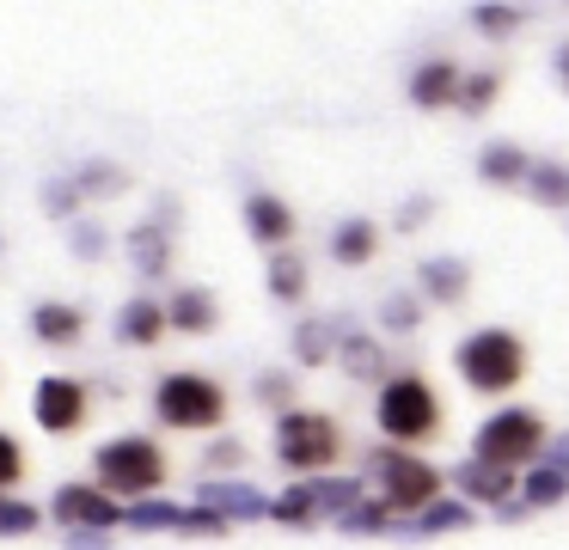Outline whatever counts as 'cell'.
Here are the masks:
<instances>
[{"mask_svg": "<svg viewBox=\"0 0 569 550\" xmlns=\"http://www.w3.org/2000/svg\"><path fill=\"white\" fill-rule=\"evenodd\" d=\"M129 257H136L141 276H160L166 269V232L160 227H136L129 232Z\"/></svg>", "mask_w": 569, "mask_h": 550, "instance_id": "18", "label": "cell"}, {"mask_svg": "<svg viewBox=\"0 0 569 550\" xmlns=\"http://www.w3.org/2000/svg\"><path fill=\"white\" fill-rule=\"evenodd\" d=\"M307 496H312V501H325V508H337V513H349L361 489L349 483V477H343V483H337V477H325V483H312V489H307Z\"/></svg>", "mask_w": 569, "mask_h": 550, "instance_id": "26", "label": "cell"}, {"mask_svg": "<svg viewBox=\"0 0 569 550\" xmlns=\"http://www.w3.org/2000/svg\"><path fill=\"white\" fill-rule=\"evenodd\" d=\"M166 477L160 464V447H148V440H111V447L99 452V483L104 496H141V489H153Z\"/></svg>", "mask_w": 569, "mask_h": 550, "instance_id": "2", "label": "cell"}, {"mask_svg": "<svg viewBox=\"0 0 569 550\" xmlns=\"http://www.w3.org/2000/svg\"><path fill=\"white\" fill-rule=\"evenodd\" d=\"M478 24H483L490 37H508V31L520 24V12H515V7H478Z\"/></svg>", "mask_w": 569, "mask_h": 550, "instance_id": "30", "label": "cell"}, {"mask_svg": "<svg viewBox=\"0 0 569 550\" xmlns=\"http://www.w3.org/2000/svg\"><path fill=\"white\" fill-rule=\"evenodd\" d=\"M246 220H251V232H258L263 244H276V239H288V232H295V214H288V202H276V196H251Z\"/></svg>", "mask_w": 569, "mask_h": 550, "instance_id": "11", "label": "cell"}, {"mask_svg": "<svg viewBox=\"0 0 569 550\" xmlns=\"http://www.w3.org/2000/svg\"><path fill=\"white\" fill-rule=\"evenodd\" d=\"M459 373L478 391H508L520 373H527V354L508 330H478V337L459 342Z\"/></svg>", "mask_w": 569, "mask_h": 550, "instance_id": "1", "label": "cell"}, {"mask_svg": "<svg viewBox=\"0 0 569 550\" xmlns=\"http://www.w3.org/2000/svg\"><path fill=\"white\" fill-rule=\"evenodd\" d=\"M160 330H166V312L153 300H129L123 318H117V337H123V342H153Z\"/></svg>", "mask_w": 569, "mask_h": 550, "instance_id": "13", "label": "cell"}, {"mask_svg": "<svg viewBox=\"0 0 569 550\" xmlns=\"http://www.w3.org/2000/svg\"><path fill=\"white\" fill-rule=\"evenodd\" d=\"M459 73L447 68V61H429V68L417 73V80H410V98H417L422 110H435V104H447V98H459Z\"/></svg>", "mask_w": 569, "mask_h": 550, "instance_id": "12", "label": "cell"}, {"mask_svg": "<svg viewBox=\"0 0 569 550\" xmlns=\"http://www.w3.org/2000/svg\"><path fill=\"white\" fill-rule=\"evenodd\" d=\"M153 410H160V422H172V428H214L227 403H221V391H214L209 379L172 373L160 386V398H153Z\"/></svg>", "mask_w": 569, "mask_h": 550, "instance_id": "4", "label": "cell"}, {"mask_svg": "<svg viewBox=\"0 0 569 550\" xmlns=\"http://www.w3.org/2000/svg\"><path fill=\"white\" fill-rule=\"evenodd\" d=\"M527 190L539 196L545 208H569V166H539V171H527Z\"/></svg>", "mask_w": 569, "mask_h": 550, "instance_id": "19", "label": "cell"}, {"mask_svg": "<svg viewBox=\"0 0 569 550\" xmlns=\"http://www.w3.org/2000/svg\"><path fill=\"white\" fill-rule=\"evenodd\" d=\"M197 501H202L209 513H239V520H258V513H270V501H263L251 483H209Z\"/></svg>", "mask_w": 569, "mask_h": 550, "instance_id": "10", "label": "cell"}, {"mask_svg": "<svg viewBox=\"0 0 569 550\" xmlns=\"http://www.w3.org/2000/svg\"><path fill=\"white\" fill-rule=\"evenodd\" d=\"M300 361H325V354H331V330L325 324H300Z\"/></svg>", "mask_w": 569, "mask_h": 550, "instance_id": "27", "label": "cell"}, {"mask_svg": "<svg viewBox=\"0 0 569 550\" xmlns=\"http://www.w3.org/2000/svg\"><path fill=\"white\" fill-rule=\"evenodd\" d=\"M80 416H87V391H80L74 379H43L38 386V422L50 428V434H68Z\"/></svg>", "mask_w": 569, "mask_h": 550, "instance_id": "9", "label": "cell"}, {"mask_svg": "<svg viewBox=\"0 0 569 550\" xmlns=\"http://www.w3.org/2000/svg\"><path fill=\"white\" fill-rule=\"evenodd\" d=\"M539 440H545V428H539L532 410H502V416H490V422L478 428V464H490V471L520 464V459L539 452Z\"/></svg>", "mask_w": 569, "mask_h": 550, "instance_id": "3", "label": "cell"}, {"mask_svg": "<svg viewBox=\"0 0 569 550\" xmlns=\"http://www.w3.org/2000/svg\"><path fill=\"white\" fill-rule=\"evenodd\" d=\"M31 324H38L43 342H74L80 337V312H74V306H38Z\"/></svg>", "mask_w": 569, "mask_h": 550, "instance_id": "17", "label": "cell"}, {"mask_svg": "<svg viewBox=\"0 0 569 550\" xmlns=\"http://www.w3.org/2000/svg\"><path fill=\"white\" fill-rule=\"evenodd\" d=\"M19 471H26V459H19L13 440L0 434V483H19Z\"/></svg>", "mask_w": 569, "mask_h": 550, "instance_id": "36", "label": "cell"}, {"mask_svg": "<svg viewBox=\"0 0 569 550\" xmlns=\"http://www.w3.org/2000/svg\"><path fill=\"white\" fill-rule=\"evenodd\" d=\"M68 544H74V550H111V538H104V532H74Z\"/></svg>", "mask_w": 569, "mask_h": 550, "instance_id": "40", "label": "cell"}, {"mask_svg": "<svg viewBox=\"0 0 569 550\" xmlns=\"http://www.w3.org/2000/svg\"><path fill=\"white\" fill-rule=\"evenodd\" d=\"M337 520H343V532H380V508H349V513H337Z\"/></svg>", "mask_w": 569, "mask_h": 550, "instance_id": "34", "label": "cell"}, {"mask_svg": "<svg viewBox=\"0 0 569 550\" xmlns=\"http://www.w3.org/2000/svg\"><path fill=\"white\" fill-rule=\"evenodd\" d=\"M459 98H466V110H483V104L496 98V73H471L466 92H459Z\"/></svg>", "mask_w": 569, "mask_h": 550, "instance_id": "32", "label": "cell"}, {"mask_svg": "<svg viewBox=\"0 0 569 550\" xmlns=\"http://www.w3.org/2000/svg\"><path fill=\"white\" fill-rule=\"evenodd\" d=\"M31 526H38V513L26 501H0V532H31Z\"/></svg>", "mask_w": 569, "mask_h": 550, "instance_id": "31", "label": "cell"}, {"mask_svg": "<svg viewBox=\"0 0 569 550\" xmlns=\"http://www.w3.org/2000/svg\"><path fill=\"white\" fill-rule=\"evenodd\" d=\"M422 293H435V300H459V293H466V263H453V257L422 263Z\"/></svg>", "mask_w": 569, "mask_h": 550, "instance_id": "14", "label": "cell"}, {"mask_svg": "<svg viewBox=\"0 0 569 550\" xmlns=\"http://www.w3.org/2000/svg\"><path fill=\"white\" fill-rule=\"evenodd\" d=\"M478 171L490 183H515V178H527V153H520V147H483V159H478Z\"/></svg>", "mask_w": 569, "mask_h": 550, "instance_id": "16", "label": "cell"}, {"mask_svg": "<svg viewBox=\"0 0 569 550\" xmlns=\"http://www.w3.org/2000/svg\"><path fill=\"white\" fill-rule=\"evenodd\" d=\"M386 324H392V330H417V306H410L405 293H392V300H386Z\"/></svg>", "mask_w": 569, "mask_h": 550, "instance_id": "35", "label": "cell"}, {"mask_svg": "<svg viewBox=\"0 0 569 550\" xmlns=\"http://www.w3.org/2000/svg\"><path fill=\"white\" fill-rule=\"evenodd\" d=\"M331 251H337V263H368L373 257V227L368 220H349V227L331 239Z\"/></svg>", "mask_w": 569, "mask_h": 550, "instance_id": "21", "label": "cell"}, {"mask_svg": "<svg viewBox=\"0 0 569 550\" xmlns=\"http://www.w3.org/2000/svg\"><path fill=\"white\" fill-rule=\"evenodd\" d=\"M435 391L422 386V379H392V386L380 391V428L392 440H417V434H429L435 428Z\"/></svg>", "mask_w": 569, "mask_h": 550, "instance_id": "6", "label": "cell"}, {"mask_svg": "<svg viewBox=\"0 0 569 550\" xmlns=\"http://www.w3.org/2000/svg\"><path fill=\"white\" fill-rule=\"evenodd\" d=\"M276 520H288V526H300V520H307V513H312V496H307V489H288V496L282 501H276Z\"/></svg>", "mask_w": 569, "mask_h": 550, "instance_id": "29", "label": "cell"}, {"mask_svg": "<svg viewBox=\"0 0 569 550\" xmlns=\"http://www.w3.org/2000/svg\"><path fill=\"white\" fill-rule=\"evenodd\" d=\"M123 520L141 526V532H160V526H178V508H172V501H136Z\"/></svg>", "mask_w": 569, "mask_h": 550, "instance_id": "25", "label": "cell"}, {"mask_svg": "<svg viewBox=\"0 0 569 550\" xmlns=\"http://www.w3.org/2000/svg\"><path fill=\"white\" fill-rule=\"evenodd\" d=\"M539 471H557V477H563V471H569V440H557V447H551V459H545V464H539Z\"/></svg>", "mask_w": 569, "mask_h": 550, "instance_id": "39", "label": "cell"}, {"mask_svg": "<svg viewBox=\"0 0 569 550\" xmlns=\"http://www.w3.org/2000/svg\"><path fill=\"white\" fill-rule=\"evenodd\" d=\"M557 68H563V80H569V43H563V56H557Z\"/></svg>", "mask_w": 569, "mask_h": 550, "instance_id": "41", "label": "cell"}, {"mask_svg": "<svg viewBox=\"0 0 569 550\" xmlns=\"http://www.w3.org/2000/svg\"><path fill=\"white\" fill-rule=\"evenodd\" d=\"M172 324H178V330H214V300H209L202 288H184V293L172 300Z\"/></svg>", "mask_w": 569, "mask_h": 550, "instance_id": "15", "label": "cell"}, {"mask_svg": "<svg viewBox=\"0 0 569 550\" xmlns=\"http://www.w3.org/2000/svg\"><path fill=\"white\" fill-rule=\"evenodd\" d=\"M276 452H282V464H295V471H319V464L337 459V428L325 422V416L288 410L282 422H276Z\"/></svg>", "mask_w": 569, "mask_h": 550, "instance_id": "5", "label": "cell"}, {"mask_svg": "<svg viewBox=\"0 0 569 550\" xmlns=\"http://www.w3.org/2000/svg\"><path fill=\"white\" fill-rule=\"evenodd\" d=\"M466 520H471V513L459 508V501H435V508L422 513V520L410 526V532H459V526H466Z\"/></svg>", "mask_w": 569, "mask_h": 550, "instance_id": "24", "label": "cell"}, {"mask_svg": "<svg viewBox=\"0 0 569 550\" xmlns=\"http://www.w3.org/2000/svg\"><path fill=\"white\" fill-rule=\"evenodd\" d=\"M557 496H563V477H557V471H539V477L527 483V501H532V508H551Z\"/></svg>", "mask_w": 569, "mask_h": 550, "instance_id": "28", "label": "cell"}, {"mask_svg": "<svg viewBox=\"0 0 569 550\" xmlns=\"http://www.w3.org/2000/svg\"><path fill=\"white\" fill-rule=\"evenodd\" d=\"M178 526H184V532H221V520H214L209 508H197V513H178Z\"/></svg>", "mask_w": 569, "mask_h": 550, "instance_id": "37", "label": "cell"}, {"mask_svg": "<svg viewBox=\"0 0 569 550\" xmlns=\"http://www.w3.org/2000/svg\"><path fill=\"white\" fill-rule=\"evenodd\" d=\"M343 367H349L356 379H380V373H386L380 349H373L368 337H349V342H343Z\"/></svg>", "mask_w": 569, "mask_h": 550, "instance_id": "23", "label": "cell"}, {"mask_svg": "<svg viewBox=\"0 0 569 550\" xmlns=\"http://www.w3.org/2000/svg\"><path fill=\"white\" fill-rule=\"evenodd\" d=\"M459 489L478 501H502L508 496V471H490V464H459Z\"/></svg>", "mask_w": 569, "mask_h": 550, "instance_id": "20", "label": "cell"}, {"mask_svg": "<svg viewBox=\"0 0 569 550\" xmlns=\"http://www.w3.org/2000/svg\"><path fill=\"white\" fill-rule=\"evenodd\" d=\"M80 190H123V171L117 166H87L80 171Z\"/></svg>", "mask_w": 569, "mask_h": 550, "instance_id": "33", "label": "cell"}, {"mask_svg": "<svg viewBox=\"0 0 569 550\" xmlns=\"http://www.w3.org/2000/svg\"><path fill=\"white\" fill-rule=\"evenodd\" d=\"M270 293L276 300H300V293H307V269H300V257H276L270 263Z\"/></svg>", "mask_w": 569, "mask_h": 550, "instance_id": "22", "label": "cell"}, {"mask_svg": "<svg viewBox=\"0 0 569 550\" xmlns=\"http://www.w3.org/2000/svg\"><path fill=\"white\" fill-rule=\"evenodd\" d=\"M74 251H80V257H99V251H104V232L80 227V232H74Z\"/></svg>", "mask_w": 569, "mask_h": 550, "instance_id": "38", "label": "cell"}, {"mask_svg": "<svg viewBox=\"0 0 569 550\" xmlns=\"http://www.w3.org/2000/svg\"><path fill=\"white\" fill-rule=\"evenodd\" d=\"M373 471H380V489H386L392 508H422V501H435V489H441V477L422 459H405V452H380Z\"/></svg>", "mask_w": 569, "mask_h": 550, "instance_id": "7", "label": "cell"}, {"mask_svg": "<svg viewBox=\"0 0 569 550\" xmlns=\"http://www.w3.org/2000/svg\"><path fill=\"white\" fill-rule=\"evenodd\" d=\"M50 513H56V520H68V526H80V532H104V526L117 520L111 496H104V489H87V483H68V489H56Z\"/></svg>", "mask_w": 569, "mask_h": 550, "instance_id": "8", "label": "cell"}]
</instances>
